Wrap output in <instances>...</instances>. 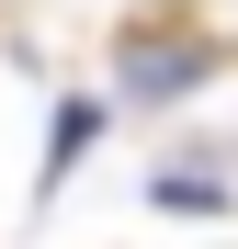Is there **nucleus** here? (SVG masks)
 Here are the masks:
<instances>
[{"instance_id": "1", "label": "nucleus", "mask_w": 238, "mask_h": 249, "mask_svg": "<svg viewBox=\"0 0 238 249\" xmlns=\"http://www.w3.org/2000/svg\"><path fill=\"white\" fill-rule=\"evenodd\" d=\"M216 68H227V46H159V34H125L113 91H125V102H193Z\"/></svg>"}, {"instance_id": "2", "label": "nucleus", "mask_w": 238, "mask_h": 249, "mask_svg": "<svg viewBox=\"0 0 238 249\" xmlns=\"http://www.w3.org/2000/svg\"><path fill=\"white\" fill-rule=\"evenodd\" d=\"M102 124H113V113H102L91 91H68V102H57V136H46V193L68 181V159H91V147H102Z\"/></svg>"}, {"instance_id": "3", "label": "nucleus", "mask_w": 238, "mask_h": 249, "mask_svg": "<svg viewBox=\"0 0 238 249\" xmlns=\"http://www.w3.org/2000/svg\"><path fill=\"white\" fill-rule=\"evenodd\" d=\"M147 204H159V215H227V170H193V159H182V170L147 181Z\"/></svg>"}]
</instances>
